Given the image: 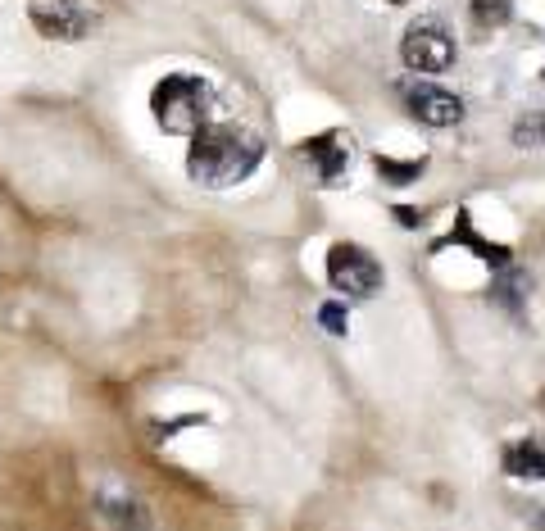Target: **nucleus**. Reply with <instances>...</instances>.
Masks as SVG:
<instances>
[{"label": "nucleus", "mask_w": 545, "mask_h": 531, "mask_svg": "<svg viewBox=\"0 0 545 531\" xmlns=\"http://www.w3.org/2000/svg\"><path fill=\"white\" fill-rule=\"evenodd\" d=\"M259 164H264V141L255 132L237 128V123H209L187 146V173L196 177L200 187L214 191L246 182Z\"/></svg>", "instance_id": "f257e3e1"}, {"label": "nucleus", "mask_w": 545, "mask_h": 531, "mask_svg": "<svg viewBox=\"0 0 545 531\" xmlns=\"http://www.w3.org/2000/svg\"><path fill=\"white\" fill-rule=\"evenodd\" d=\"M150 114L169 137H196L218 114V96L200 73H164L150 91Z\"/></svg>", "instance_id": "f03ea898"}, {"label": "nucleus", "mask_w": 545, "mask_h": 531, "mask_svg": "<svg viewBox=\"0 0 545 531\" xmlns=\"http://www.w3.org/2000/svg\"><path fill=\"white\" fill-rule=\"evenodd\" d=\"M327 282L350 300H368V295L382 291V264L355 241H337L327 250Z\"/></svg>", "instance_id": "7ed1b4c3"}, {"label": "nucleus", "mask_w": 545, "mask_h": 531, "mask_svg": "<svg viewBox=\"0 0 545 531\" xmlns=\"http://www.w3.org/2000/svg\"><path fill=\"white\" fill-rule=\"evenodd\" d=\"M455 37L436 19H418L405 28V41H400V59H405L409 73H446L455 64Z\"/></svg>", "instance_id": "20e7f679"}, {"label": "nucleus", "mask_w": 545, "mask_h": 531, "mask_svg": "<svg viewBox=\"0 0 545 531\" xmlns=\"http://www.w3.org/2000/svg\"><path fill=\"white\" fill-rule=\"evenodd\" d=\"M28 19L50 41H82L91 32V23H96V14L82 0H32Z\"/></svg>", "instance_id": "39448f33"}, {"label": "nucleus", "mask_w": 545, "mask_h": 531, "mask_svg": "<svg viewBox=\"0 0 545 531\" xmlns=\"http://www.w3.org/2000/svg\"><path fill=\"white\" fill-rule=\"evenodd\" d=\"M405 105L418 123H427V128H455V123H464V100L446 87H432V82L405 87Z\"/></svg>", "instance_id": "423d86ee"}, {"label": "nucleus", "mask_w": 545, "mask_h": 531, "mask_svg": "<svg viewBox=\"0 0 545 531\" xmlns=\"http://www.w3.org/2000/svg\"><path fill=\"white\" fill-rule=\"evenodd\" d=\"M300 155L314 159V164H318V177H323V187H337V177L346 173V164H350V146H341L337 132H323V137L300 141Z\"/></svg>", "instance_id": "0eeeda50"}, {"label": "nucleus", "mask_w": 545, "mask_h": 531, "mask_svg": "<svg viewBox=\"0 0 545 531\" xmlns=\"http://www.w3.org/2000/svg\"><path fill=\"white\" fill-rule=\"evenodd\" d=\"M509 477L518 482H545V441L541 436H523V441H509L505 454H500Z\"/></svg>", "instance_id": "6e6552de"}, {"label": "nucleus", "mask_w": 545, "mask_h": 531, "mask_svg": "<svg viewBox=\"0 0 545 531\" xmlns=\"http://www.w3.org/2000/svg\"><path fill=\"white\" fill-rule=\"evenodd\" d=\"M450 241H464L468 250H477V259H486L491 268H509V246H496V241H482V236L473 232V223H468V214H459L455 232H450Z\"/></svg>", "instance_id": "1a4fd4ad"}, {"label": "nucleus", "mask_w": 545, "mask_h": 531, "mask_svg": "<svg viewBox=\"0 0 545 531\" xmlns=\"http://www.w3.org/2000/svg\"><path fill=\"white\" fill-rule=\"evenodd\" d=\"M373 168H377V177H382V182H391V187H409V182H418V177H423L427 159H391V155H377Z\"/></svg>", "instance_id": "9d476101"}, {"label": "nucleus", "mask_w": 545, "mask_h": 531, "mask_svg": "<svg viewBox=\"0 0 545 531\" xmlns=\"http://www.w3.org/2000/svg\"><path fill=\"white\" fill-rule=\"evenodd\" d=\"M514 146H518V150L545 146V114H541V109H532V114H523V118L514 123Z\"/></svg>", "instance_id": "9b49d317"}, {"label": "nucleus", "mask_w": 545, "mask_h": 531, "mask_svg": "<svg viewBox=\"0 0 545 531\" xmlns=\"http://www.w3.org/2000/svg\"><path fill=\"white\" fill-rule=\"evenodd\" d=\"M509 14H514V0H473L477 28H500V23H509Z\"/></svg>", "instance_id": "f8f14e48"}, {"label": "nucleus", "mask_w": 545, "mask_h": 531, "mask_svg": "<svg viewBox=\"0 0 545 531\" xmlns=\"http://www.w3.org/2000/svg\"><path fill=\"white\" fill-rule=\"evenodd\" d=\"M318 323H323V332L346 336V332H350V309H346V300H327V305H318Z\"/></svg>", "instance_id": "ddd939ff"}, {"label": "nucleus", "mask_w": 545, "mask_h": 531, "mask_svg": "<svg viewBox=\"0 0 545 531\" xmlns=\"http://www.w3.org/2000/svg\"><path fill=\"white\" fill-rule=\"evenodd\" d=\"M496 300H500L505 309H514V314H518V309H523V277L505 273V282L496 286Z\"/></svg>", "instance_id": "4468645a"}, {"label": "nucleus", "mask_w": 545, "mask_h": 531, "mask_svg": "<svg viewBox=\"0 0 545 531\" xmlns=\"http://www.w3.org/2000/svg\"><path fill=\"white\" fill-rule=\"evenodd\" d=\"M396 223H400V227H423V214H418V209L396 205Z\"/></svg>", "instance_id": "2eb2a0df"}, {"label": "nucleus", "mask_w": 545, "mask_h": 531, "mask_svg": "<svg viewBox=\"0 0 545 531\" xmlns=\"http://www.w3.org/2000/svg\"><path fill=\"white\" fill-rule=\"evenodd\" d=\"M541 409H545V386H541Z\"/></svg>", "instance_id": "dca6fc26"}, {"label": "nucleus", "mask_w": 545, "mask_h": 531, "mask_svg": "<svg viewBox=\"0 0 545 531\" xmlns=\"http://www.w3.org/2000/svg\"><path fill=\"white\" fill-rule=\"evenodd\" d=\"M391 5H405V0H391Z\"/></svg>", "instance_id": "f3484780"}]
</instances>
